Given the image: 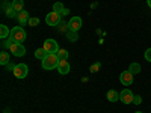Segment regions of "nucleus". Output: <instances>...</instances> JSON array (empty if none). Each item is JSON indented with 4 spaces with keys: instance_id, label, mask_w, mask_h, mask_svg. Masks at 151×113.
<instances>
[{
    "instance_id": "20e7f679",
    "label": "nucleus",
    "mask_w": 151,
    "mask_h": 113,
    "mask_svg": "<svg viewBox=\"0 0 151 113\" xmlns=\"http://www.w3.org/2000/svg\"><path fill=\"white\" fill-rule=\"evenodd\" d=\"M62 21V15L58 14V12L52 11V12H48V14L45 15V23L48 24V26H59Z\"/></svg>"
},
{
    "instance_id": "4be33fe9",
    "label": "nucleus",
    "mask_w": 151,
    "mask_h": 113,
    "mask_svg": "<svg viewBox=\"0 0 151 113\" xmlns=\"http://www.w3.org/2000/svg\"><path fill=\"white\" fill-rule=\"evenodd\" d=\"M65 8H64V5H62L60 2H56L55 5H53V11L55 12H58V14H62V11H64Z\"/></svg>"
},
{
    "instance_id": "5701e85b",
    "label": "nucleus",
    "mask_w": 151,
    "mask_h": 113,
    "mask_svg": "<svg viewBox=\"0 0 151 113\" xmlns=\"http://www.w3.org/2000/svg\"><path fill=\"white\" fill-rule=\"evenodd\" d=\"M38 24H40V18H36V17H35V18H30V20H29V26H30V27L38 26Z\"/></svg>"
},
{
    "instance_id": "c756f323",
    "label": "nucleus",
    "mask_w": 151,
    "mask_h": 113,
    "mask_svg": "<svg viewBox=\"0 0 151 113\" xmlns=\"http://www.w3.org/2000/svg\"><path fill=\"white\" fill-rule=\"evenodd\" d=\"M134 113H142V112H134Z\"/></svg>"
},
{
    "instance_id": "f3484780",
    "label": "nucleus",
    "mask_w": 151,
    "mask_h": 113,
    "mask_svg": "<svg viewBox=\"0 0 151 113\" xmlns=\"http://www.w3.org/2000/svg\"><path fill=\"white\" fill-rule=\"evenodd\" d=\"M5 14H6V17H9V18H17V17H18V12L12 8V6H9V8L5 11Z\"/></svg>"
},
{
    "instance_id": "f03ea898",
    "label": "nucleus",
    "mask_w": 151,
    "mask_h": 113,
    "mask_svg": "<svg viewBox=\"0 0 151 113\" xmlns=\"http://www.w3.org/2000/svg\"><path fill=\"white\" fill-rule=\"evenodd\" d=\"M11 36L15 39V42H20V44H23L24 41H26V32H24V29H23V26H15V27H12L11 29Z\"/></svg>"
},
{
    "instance_id": "aec40b11",
    "label": "nucleus",
    "mask_w": 151,
    "mask_h": 113,
    "mask_svg": "<svg viewBox=\"0 0 151 113\" xmlns=\"http://www.w3.org/2000/svg\"><path fill=\"white\" fill-rule=\"evenodd\" d=\"M45 56H47V53H45V50H44V48H38V50H35V57H36V59H41V60H42Z\"/></svg>"
},
{
    "instance_id": "423d86ee",
    "label": "nucleus",
    "mask_w": 151,
    "mask_h": 113,
    "mask_svg": "<svg viewBox=\"0 0 151 113\" xmlns=\"http://www.w3.org/2000/svg\"><path fill=\"white\" fill-rule=\"evenodd\" d=\"M133 98H134V94L130 89H124L119 92V101H122L124 104H132Z\"/></svg>"
},
{
    "instance_id": "cd10ccee",
    "label": "nucleus",
    "mask_w": 151,
    "mask_h": 113,
    "mask_svg": "<svg viewBox=\"0 0 151 113\" xmlns=\"http://www.w3.org/2000/svg\"><path fill=\"white\" fill-rule=\"evenodd\" d=\"M68 14V9H64V11H62V14L60 15H67Z\"/></svg>"
},
{
    "instance_id": "9d476101",
    "label": "nucleus",
    "mask_w": 151,
    "mask_h": 113,
    "mask_svg": "<svg viewBox=\"0 0 151 113\" xmlns=\"http://www.w3.org/2000/svg\"><path fill=\"white\" fill-rule=\"evenodd\" d=\"M70 69H71V67H70L68 59H62V60H59V65H58V71H59V74L65 75V74L70 72Z\"/></svg>"
},
{
    "instance_id": "a878e982",
    "label": "nucleus",
    "mask_w": 151,
    "mask_h": 113,
    "mask_svg": "<svg viewBox=\"0 0 151 113\" xmlns=\"http://www.w3.org/2000/svg\"><path fill=\"white\" fill-rule=\"evenodd\" d=\"M145 59H147L148 62H151V48H148L147 51H145Z\"/></svg>"
},
{
    "instance_id": "6e6552de",
    "label": "nucleus",
    "mask_w": 151,
    "mask_h": 113,
    "mask_svg": "<svg viewBox=\"0 0 151 113\" xmlns=\"http://www.w3.org/2000/svg\"><path fill=\"white\" fill-rule=\"evenodd\" d=\"M67 26H68V29L73 30V32L80 30V27H82V18H80V17H73V18H70V21H68Z\"/></svg>"
},
{
    "instance_id": "c85d7f7f",
    "label": "nucleus",
    "mask_w": 151,
    "mask_h": 113,
    "mask_svg": "<svg viewBox=\"0 0 151 113\" xmlns=\"http://www.w3.org/2000/svg\"><path fill=\"white\" fill-rule=\"evenodd\" d=\"M147 3H148V6L151 8V0H147Z\"/></svg>"
},
{
    "instance_id": "a211bd4d",
    "label": "nucleus",
    "mask_w": 151,
    "mask_h": 113,
    "mask_svg": "<svg viewBox=\"0 0 151 113\" xmlns=\"http://www.w3.org/2000/svg\"><path fill=\"white\" fill-rule=\"evenodd\" d=\"M12 44H15V39H14L12 36H9V38H6V39L2 41V47H3V48H11Z\"/></svg>"
},
{
    "instance_id": "393cba45",
    "label": "nucleus",
    "mask_w": 151,
    "mask_h": 113,
    "mask_svg": "<svg viewBox=\"0 0 151 113\" xmlns=\"http://www.w3.org/2000/svg\"><path fill=\"white\" fill-rule=\"evenodd\" d=\"M142 103V98H141V95H134V98H133V104H141Z\"/></svg>"
},
{
    "instance_id": "9b49d317",
    "label": "nucleus",
    "mask_w": 151,
    "mask_h": 113,
    "mask_svg": "<svg viewBox=\"0 0 151 113\" xmlns=\"http://www.w3.org/2000/svg\"><path fill=\"white\" fill-rule=\"evenodd\" d=\"M17 20H18V23H20V26H24V24H29V20H30V17H29V12L23 9L21 12H18V17H17Z\"/></svg>"
},
{
    "instance_id": "2eb2a0df",
    "label": "nucleus",
    "mask_w": 151,
    "mask_h": 113,
    "mask_svg": "<svg viewBox=\"0 0 151 113\" xmlns=\"http://www.w3.org/2000/svg\"><path fill=\"white\" fill-rule=\"evenodd\" d=\"M9 36H11L9 29L5 26V24H2V26H0V38H2V39H6V38H9Z\"/></svg>"
},
{
    "instance_id": "7ed1b4c3",
    "label": "nucleus",
    "mask_w": 151,
    "mask_h": 113,
    "mask_svg": "<svg viewBox=\"0 0 151 113\" xmlns=\"http://www.w3.org/2000/svg\"><path fill=\"white\" fill-rule=\"evenodd\" d=\"M42 48L45 50V53H47V54H56L59 50H60L59 45H58V42H56L55 39H45Z\"/></svg>"
},
{
    "instance_id": "4468645a",
    "label": "nucleus",
    "mask_w": 151,
    "mask_h": 113,
    "mask_svg": "<svg viewBox=\"0 0 151 113\" xmlns=\"http://www.w3.org/2000/svg\"><path fill=\"white\" fill-rule=\"evenodd\" d=\"M129 71L134 75V74H139L141 72V65L137 64V62H132L130 64V67H129Z\"/></svg>"
},
{
    "instance_id": "b1692460",
    "label": "nucleus",
    "mask_w": 151,
    "mask_h": 113,
    "mask_svg": "<svg viewBox=\"0 0 151 113\" xmlns=\"http://www.w3.org/2000/svg\"><path fill=\"white\" fill-rule=\"evenodd\" d=\"M100 67H101V64H100V62H97V64H92V65H91L89 69H91V72H97Z\"/></svg>"
},
{
    "instance_id": "f8f14e48",
    "label": "nucleus",
    "mask_w": 151,
    "mask_h": 113,
    "mask_svg": "<svg viewBox=\"0 0 151 113\" xmlns=\"http://www.w3.org/2000/svg\"><path fill=\"white\" fill-rule=\"evenodd\" d=\"M106 97H107V99H109L110 103H115V101H118V99H119V94H118L115 89H110Z\"/></svg>"
},
{
    "instance_id": "ddd939ff",
    "label": "nucleus",
    "mask_w": 151,
    "mask_h": 113,
    "mask_svg": "<svg viewBox=\"0 0 151 113\" xmlns=\"http://www.w3.org/2000/svg\"><path fill=\"white\" fill-rule=\"evenodd\" d=\"M11 6L14 8L17 12H21V11H23V8H24V2H23V0H12Z\"/></svg>"
},
{
    "instance_id": "412c9836",
    "label": "nucleus",
    "mask_w": 151,
    "mask_h": 113,
    "mask_svg": "<svg viewBox=\"0 0 151 113\" xmlns=\"http://www.w3.org/2000/svg\"><path fill=\"white\" fill-rule=\"evenodd\" d=\"M56 54H58V57H59L60 60H62V59H68V57H70V54H68V50H65V48H60Z\"/></svg>"
},
{
    "instance_id": "39448f33",
    "label": "nucleus",
    "mask_w": 151,
    "mask_h": 113,
    "mask_svg": "<svg viewBox=\"0 0 151 113\" xmlns=\"http://www.w3.org/2000/svg\"><path fill=\"white\" fill-rule=\"evenodd\" d=\"M12 72H14V75H15L17 79L21 80V79H26V77H27L29 68H27L26 64H17V65H15V69L12 71Z\"/></svg>"
},
{
    "instance_id": "6ab92c4d",
    "label": "nucleus",
    "mask_w": 151,
    "mask_h": 113,
    "mask_svg": "<svg viewBox=\"0 0 151 113\" xmlns=\"http://www.w3.org/2000/svg\"><path fill=\"white\" fill-rule=\"evenodd\" d=\"M0 64H2L3 67H6L9 64V54L6 51H2V54H0Z\"/></svg>"
},
{
    "instance_id": "1a4fd4ad",
    "label": "nucleus",
    "mask_w": 151,
    "mask_h": 113,
    "mask_svg": "<svg viewBox=\"0 0 151 113\" xmlns=\"http://www.w3.org/2000/svg\"><path fill=\"white\" fill-rule=\"evenodd\" d=\"M119 82H121L124 86H130V84L133 83V74H132L130 71H124V72H121V75H119Z\"/></svg>"
},
{
    "instance_id": "0eeeda50",
    "label": "nucleus",
    "mask_w": 151,
    "mask_h": 113,
    "mask_svg": "<svg viewBox=\"0 0 151 113\" xmlns=\"http://www.w3.org/2000/svg\"><path fill=\"white\" fill-rule=\"evenodd\" d=\"M9 51L14 54V56H17V57H21V56L26 54V48H24V45H21L20 42H15V44L11 45Z\"/></svg>"
},
{
    "instance_id": "f257e3e1",
    "label": "nucleus",
    "mask_w": 151,
    "mask_h": 113,
    "mask_svg": "<svg viewBox=\"0 0 151 113\" xmlns=\"http://www.w3.org/2000/svg\"><path fill=\"white\" fill-rule=\"evenodd\" d=\"M59 60H60V59L58 57V54H47V56L41 60V67H42V69H45V71H52V69L58 68Z\"/></svg>"
},
{
    "instance_id": "bb28decb",
    "label": "nucleus",
    "mask_w": 151,
    "mask_h": 113,
    "mask_svg": "<svg viewBox=\"0 0 151 113\" xmlns=\"http://www.w3.org/2000/svg\"><path fill=\"white\" fill-rule=\"evenodd\" d=\"M6 69H8V71H14V69H15V65L12 64V62H9V64L6 65Z\"/></svg>"
},
{
    "instance_id": "dca6fc26",
    "label": "nucleus",
    "mask_w": 151,
    "mask_h": 113,
    "mask_svg": "<svg viewBox=\"0 0 151 113\" xmlns=\"http://www.w3.org/2000/svg\"><path fill=\"white\" fill-rule=\"evenodd\" d=\"M65 36H67V39H68V41H71V42H76V41L79 39L77 33H76V32H73V30H70V29L67 30V35H65Z\"/></svg>"
}]
</instances>
